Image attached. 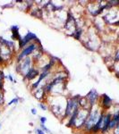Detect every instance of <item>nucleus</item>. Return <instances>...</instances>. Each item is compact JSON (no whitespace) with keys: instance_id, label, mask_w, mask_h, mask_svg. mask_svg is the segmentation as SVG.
<instances>
[{"instance_id":"nucleus-1","label":"nucleus","mask_w":119,"mask_h":134,"mask_svg":"<svg viewBox=\"0 0 119 134\" xmlns=\"http://www.w3.org/2000/svg\"><path fill=\"white\" fill-rule=\"evenodd\" d=\"M66 101L67 98H65L64 96H51L50 98L48 97L49 109L56 117L59 119L64 118L66 108Z\"/></svg>"},{"instance_id":"nucleus-2","label":"nucleus","mask_w":119,"mask_h":134,"mask_svg":"<svg viewBox=\"0 0 119 134\" xmlns=\"http://www.w3.org/2000/svg\"><path fill=\"white\" fill-rule=\"evenodd\" d=\"M103 111L104 110L101 108L99 104L94 105V106H92L90 110V114H89L87 121H86L85 124H84L82 130H81V132H83L84 133L90 134V131L96 125V123H98V121H99V117H100Z\"/></svg>"},{"instance_id":"nucleus-3","label":"nucleus","mask_w":119,"mask_h":134,"mask_svg":"<svg viewBox=\"0 0 119 134\" xmlns=\"http://www.w3.org/2000/svg\"><path fill=\"white\" fill-rule=\"evenodd\" d=\"M79 96L70 97L67 98V101H66V108H65V115H64L63 120L65 119H69L73 114H74L76 111L80 109V105H79Z\"/></svg>"},{"instance_id":"nucleus-4","label":"nucleus","mask_w":119,"mask_h":134,"mask_svg":"<svg viewBox=\"0 0 119 134\" xmlns=\"http://www.w3.org/2000/svg\"><path fill=\"white\" fill-rule=\"evenodd\" d=\"M89 114H90V110L80 108L72 129L74 130V131H81L83 126H84V124H85L86 121H87Z\"/></svg>"},{"instance_id":"nucleus-5","label":"nucleus","mask_w":119,"mask_h":134,"mask_svg":"<svg viewBox=\"0 0 119 134\" xmlns=\"http://www.w3.org/2000/svg\"><path fill=\"white\" fill-rule=\"evenodd\" d=\"M41 45L40 41H38V42H32L31 44H29L28 46L23 48V50L20 52V53L17 54V56H16V61L17 63H20L22 60H23L24 58L28 57V56H31L33 54V52L38 49L39 46Z\"/></svg>"},{"instance_id":"nucleus-6","label":"nucleus","mask_w":119,"mask_h":134,"mask_svg":"<svg viewBox=\"0 0 119 134\" xmlns=\"http://www.w3.org/2000/svg\"><path fill=\"white\" fill-rule=\"evenodd\" d=\"M77 29V23H76V18L74 17V14L71 13H67V18L66 21L64 23V30L65 33L68 36L73 37L74 34V31Z\"/></svg>"},{"instance_id":"nucleus-7","label":"nucleus","mask_w":119,"mask_h":134,"mask_svg":"<svg viewBox=\"0 0 119 134\" xmlns=\"http://www.w3.org/2000/svg\"><path fill=\"white\" fill-rule=\"evenodd\" d=\"M17 64H18V65L16 67L17 68L16 71H18L19 73L22 74L23 77L27 74V72L32 69V67H34L33 65H35L32 56H28V57L24 58L23 60H22L20 63H17Z\"/></svg>"},{"instance_id":"nucleus-8","label":"nucleus","mask_w":119,"mask_h":134,"mask_svg":"<svg viewBox=\"0 0 119 134\" xmlns=\"http://www.w3.org/2000/svg\"><path fill=\"white\" fill-rule=\"evenodd\" d=\"M40 41V39L38 38L36 35L31 31H28V33L19 39V48H24L26 46H28L29 44L32 42H38Z\"/></svg>"},{"instance_id":"nucleus-9","label":"nucleus","mask_w":119,"mask_h":134,"mask_svg":"<svg viewBox=\"0 0 119 134\" xmlns=\"http://www.w3.org/2000/svg\"><path fill=\"white\" fill-rule=\"evenodd\" d=\"M85 97L87 98V100L89 101V104H90V105L91 107L98 105L99 102V98H100V96H99L98 91L95 89H90V91H89V93Z\"/></svg>"},{"instance_id":"nucleus-10","label":"nucleus","mask_w":119,"mask_h":134,"mask_svg":"<svg viewBox=\"0 0 119 134\" xmlns=\"http://www.w3.org/2000/svg\"><path fill=\"white\" fill-rule=\"evenodd\" d=\"M99 105H100V107L104 111H107V110L109 109L110 107H112L113 105L112 98H110L109 96H108L107 94H103V95L100 97V98H99Z\"/></svg>"},{"instance_id":"nucleus-11","label":"nucleus","mask_w":119,"mask_h":134,"mask_svg":"<svg viewBox=\"0 0 119 134\" xmlns=\"http://www.w3.org/2000/svg\"><path fill=\"white\" fill-rule=\"evenodd\" d=\"M13 53H14L13 50H11V49L8 48L5 46H4V45L0 46V56H2L3 60H4L5 63L11 60L12 57H13Z\"/></svg>"},{"instance_id":"nucleus-12","label":"nucleus","mask_w":119,"mask_h":134,"mask_svg":"<svg viewBox=\"0 0 119 134\" xmlns=\"http://www.w3.org/2000/svg\"><path fill=\"white\" fill-rule=\"evenodd\" d=\"M112 119V114L109 113V112H105V114H104V118H103V126H102V129L100 131V133L106 134L109 132L108 127H109V123L110 121Z\"/></svg>"},{"instance_id":"nucleus-13","label":"nucleus","mask_w":119,"mask_h":134,"mask_svg":"<svg viewBox=\"0 0 119 134\" xmlns=\"http://www.w3.org/2000/svg\"><path fill=\"white\" fill-rule=\"evenodd\" d=\"M40 70H39L37 67L34 66L28 71L27 74L24 76V79L28 80H32L36 78V77H38V76L40 75Z\"/></svg>"},{"instance_id":"nucleus-14","label":"nucleus","mask_w":119,"mask_h":134,"mask_svg":"<svg viewBox=\"0 0 119 134\" xmlns=\"http://www.w3.org/2000/svg\"><path fill=\"white\" fill-rule=\"evenodd\" d=\"M33 96L35 97L39 101L42 100V102H43V101L47 98V93L45 92V90H44V89H43V87H42V88H40V89H37L36 90L33 92Z\"/></svg>"},{"instance_id":"nucleus-15","label":"nucleus","mask_w":119,"mask_h":134,"mask_svg":"<svg viewBox=\"0 0 119 134\" xmlns=\"http://www.w3.org/2000/svg\"><path fill=\"white\" fill-rule=\"evenodd\" d=\"M19 30H20V28H19L18 25H13L11 27L12 39H13V41H14V40H18L19 41V39L22 38L20 33H19Z\"/></svg>"},{"instance_id":"nucleus-16","label":"nucleus","mask_w":119,"mask_h":134,"mask_svg":"<svg viewBox=\"0 0 119 134\" xmlns=\"http://www.w3.org/2000/svg\"><path fill=\"white\" fill-rule=\"evenodd\" d=\"M79 105H80V108H82V109L90 110V108H91L86 97H80V98H79Z\"/></svg>"},{"instance_id":"nucleus-17","label":"nucleus","mask_w":119,"mask_h":134,"mask_svg":"<svg viewBox=\"0 0 119 134\" xmlns=\"http://www.w3.org/2000/svg\"><path fill=\"white\" fill-rule=\"evenodd\" d=\"M82 33H83V30L82 28H77L76 30H75V31H74V37L75 39L77 40H81V36H82Z\"/></svg>"},{"instance_id":"nucleus-18","label":"nucleus","mask_w":119,"mask_h":134,"mask_svg":"<svg viewBox=\"0 0 119 134\" xmlns=\"http://www.w3.org/2000/svg\"><path fill=\"white\" fill-rule=\"evenodd\" d=\"M5 78V75L4 74L1 70H0V91H2L4 90V79Z\"/></svg>"},{"instance_id":"nucleus-19","label":"nucleus","mask_w":119,"mask_h":134,"mask_svg":"<svg viewBox=\"0 0 119 134\" xmlns=\"http://www.w3.org/2000/svg\"><path fill=\"white\" fill-rule=\"evenodd\" d=\"M117 122H116L115 120H113V119H111V121H110V123H109V127H108L109 132H110V131H113L115 128L117 127Z\"/></svg>"},{"instance_id":"nucleus-20","label":"nucleus","mask_w":119,"mask_h":134,"mask_svg":"<svg viewBox=\"0 0 119 134\" xmlns=\"http://www.w3.org/2000/svg\"><path fill=\"white\" fill-rule=\"evenodd\" d=\"M19 101H20V98H13L10 102H8V104H7V105L9 106V105H16V104H18Z\"/></svg>"},{"instance_id":"nucleus-21","label":"nucleus","mask_w":119,"mask_h":134,"mask_svg":"<svg viewBox=\"0 0 119 134\" xmlns=\"http://www.w3.org/2000/svg\"><path fill=\"white\" fill-rule=\"evenodd\" d=\"M39 107H40V109H42L43 111H47V110L48 109V106L46 105L45 102H40L39 103Z\"/></svg>"},{"instance_id":"nucleus-22","label":"nucleus","mask_w":119,"mask_h":134,"mask_svg":"<svg viewBox=\"0 0 119 134\" xmlns=\"http://www.w3.org/2000/svg\"><path fill=\"white\" fill-rule=\"evenodd\" d=\"M5 105V98H4V93L0 91V107Z\"/></svg>"},{"instance_id":"nucleus-23","label":"nucleus","mask_w":119,"mask_h":134,"mask_svg":"<svg viewBox=\"0 0 119 134\" xmlns=\"http://www.w3.org/2000/svg\"><path fill=\"white\" fill-rule=\"evenodd\" d=\"M119 62V49H117L116 53H115L114 56V63H117Z\"/></svg>"},{"instance_id":"nucleus-24","label":"nucleus","mask_w":119,"mask_h":134,"mask_svg":"<svg viewBox=\"0 0 119 134\" xmlns=\"http://www.w3.org/2000/svg\"><path fill=\"white\" fill-rule=\"evenodd\" d=\"M40 129L42 130L43 132H50V131H49L48 129H47V127H46L45 124H40Z\"/></svg>"},{"instance_id":"nucleus-25","label":"nucleus","mask_w":119,"mask_h":134,"mask_svg":"<svg viewBox=\"0 0 119 134\" xmlns=\"http://www.w3.org/2000/svg\"><path fill=\"white\" fill-rule=\"evenodd\" d=\"M35 133L36 134H45L46 132H43L40 128H36V129H35Z\"/></svg>"},{"instance_id":"nucleus-26","label":"nucleus","mask_w":119,"mask_h":134,"mask_svg":"<svg viewBox=\"0 0 119 134\" xmlns=\"http://www.w3.org/2000/svg\"><path fill=\"white\" fill-rule=\"evenodd\" d=\"M113 134H119V123H117V127L113 130Z\"/></svg>"},{"instance_id":"nucleus-27","label":"nucleus","mask_w":119,"mask_h":134,"mask_svg":"<svg viewBox=\"0 0 119 134\" xmlns=\"http://www.w3.org/2000/svg\"><path fill=\"white\" fill-rule=\"evenodd\" d=\"M40 124H45V123L47 122V118L45 116H41L40 118Z\"/></svg>"},{"instance_id":"nucleus-28","label":"nucleus","mask_w":119,"mask_h":134,"mask_svg":"<svg viewBox=\"0 0 119 134\" xmlns=\"http://www.w3.org/2000/svg\"><path fill=\"white\" fill-rule=\"evenodd\" d=\"M7 79H9V80L11 81V82H14V83L16 82V80L13 78V76H12L11 74H8V75H7Z\"/></svg>"},{"instance_id":"nucleus-29","label":"nucleus","mask_w":119,"mask_h":134,"mask_svg":"<svg viewBox=\"0 0 119 134\" xmlns=\"http://www.w3.org/2000/svg\"><path fill=\"white\" fill-rule=\"evenodd\" d=\"M31 113H32V114H33V115H36V114H37V109H36V108H32V110H31Z\"/></svg>"},{"instance_id":"nucleus-30","label":"nucleus","mask_w":119,"mask_h":134,"mask_svg":"<svg viewBox=\"0 0 119 134\" xmlns=\"http://www.w3.org/2000/svg\"><path fill=\"white\" fill-rule=\"evenodd\" d=\"M4 64H5V62H4V60H3L2 56H0V65H4Z\"/></svg>"},{"instance_id":"nucleus-31","label":"nucleus","mask_w":119,"mask_h":134,"mask_svg":"<svg viewBox=\"0 0 119 134\" xmlns=\"http://www.w3.org/2000/svg\"><path fill=\"white\" fill-rule=\"evenodd\" d=\"M115 75L117 79H119V71H115Z\"/></svg>"},{"instance_id":"nucleus-32","label":"nucleus","mask_w":119,"mask_h":134,"mask_svg":"<svg viewBox=\"0 0 119 134\" xmlns=\"http://www.w3.org/2000/svg\"><path fill=\"white\" fill-rule=\"evenodd\" d=\"M1 126H2V124H1V123H0V129H1Z\"/></svg>"},{"instance_id":"nucleus-33","label":"nucleus","mask_w":119,"mask_h":134,"mask_svg":"<svg viewBox=\"0 0 119 134\" xmlns=\"http://www.w3.org/2000/svg\"><path fill=\"white\" fill-rule=\"evenodd\" d=\"M0 114H1V112H0Z\"/></svg>"}]
</instances>
